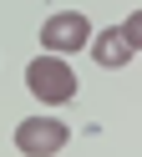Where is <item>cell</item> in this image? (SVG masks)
Wrapping results in <instances>:
<instances>
[{"instance_id":"6da1fadb","label":"cell","mask_w":142,"mask_h":157,"mask_svg":"<svg viewBox=\"0 0 142 157\" xmlns=\"http://www.w3.org/2000/svg\"><path fill=\"white\" fill-rule=\"evenodd\" d=\"M26 86H30V96H36V101H46V106H66L71 96H76V71H71L56 51H46V56H36V61L26 66Z\"/></svg>"},{"instance_id":"7a4b0ae2","label":"cell","mask_w":142,"mask_h":157,"mask_svg":"<svg viewBox=\"0 0 142 157\" xmlns=\"http://www.w3.org/2000/svg\"><path fill=\"white\" fill-rule=\"evenodd\" d=\"M41 46L56 51V56L81 51V46H91V21H86L81 10H56L46 25H41Z\"/></svg>"},{"instance_id":"3957f363","label":"cell","mask_w":142,"mask_h":157,"mask_svg":"<svg viewBox=\"0 0 142 157\" xmlns=\"http://www.w3.org/2000/svg\"><path fill=\"white\" fill-rule=\"evenodd\" d=\"M66 122H56V117H30V122L15 127V147L26 157H56L61 147H66Z\"/></svg>"},{"instance_id":"277c9868","label":"cell","mask_w":142,"mask_h":157,"mask_svg":"<svg viewBox=\"0 0 142 157\" xmlns=\"http://www.w3.org/2000/svg\"><path fill=\"white\" fill-rule=\"evenodd\" d=\"M137 56V46L127 41L122 25H107V31H91V61L107 66V71H122V66Z\"/></svg>"},{"instance_id":"5b68a950","label":"cell","mask_w":142,"mask_h":157,"mask_svg":"<svg viewBox=\"0 0 142 157\" xmlns=\"http://www.w3.org/2000/svg\"><path fill=\"white\" fill-rule=\"evenodd\" d=\"M122 31H127V41H132V46L142 51V10H132L127 21H122Z\"/></svg>"}]
</instances>
